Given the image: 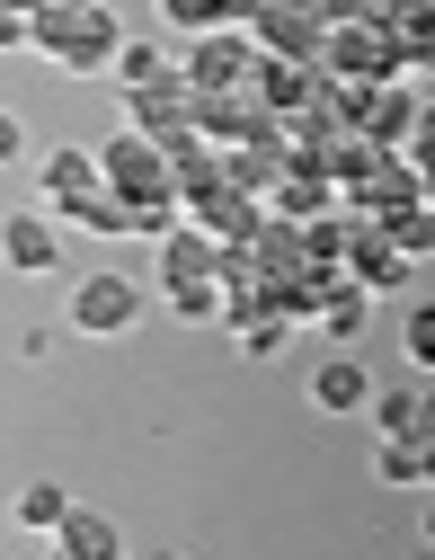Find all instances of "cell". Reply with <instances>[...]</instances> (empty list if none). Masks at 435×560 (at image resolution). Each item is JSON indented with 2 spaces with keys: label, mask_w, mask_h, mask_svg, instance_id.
Here are the masks:
<instances>
[{
  "label": "cell",
  "mask_w": 435,
  "mask_h": 560,
  "mask_svg": "<svg viewBox=\"0 0 435 560\" xmlns=\"http://www.w3.org/2000/svg\"><path fill=\"white\" fill-rule=\"evenodd\" d=\"M409 249L391 241V223L383 214H355V205H346V276H355V285H365V294H400L409 285Z\"/></svg>",
  "instance_id": "obj_4"
},
{
  "label": "cell",
  "mask_w": 435,
  "mask_h": 560,
  "mask_svg": "<svg viewBox=\"0 0 435 560\" xmlns=\"http://www.w3.org/2000/svg\"><path fill=\"white\" fill-rule=\"evenodd\" d=\"M125 125L152 133V143L196 133V90H187V72H178V81H152V90H125Z\"/></svg>",
  "instance_id": "obj_9"
},
{
  "label": "cell",
  "mask_w": 435,
  "mask_h": 560,
  "mask_svg": "<svg viewBox=\"0 0 435 560\" xmlns=\"http://www.w3.org/2000/svg\"><path fill=\"white\" fill-rule=\"evenodd\" d=\"M249 10H258V0H161V19H169L178 36H204V27H249Z\"/></svg>",
  "instance_id": "obj_18"
},
{
  "label": "cell",
  "mask_w": 435,
  "mask_h": 560,
  "mask_svg": "<svg viewBox=\"0 0 435 560\" xmlns=\"http://www.w3.org/2000/svg\"><path fill=\"white\" fill-rule=\"evenodd\" d=\"M418 187H426V205H435V161H418Z\"/></svg>",
  "instance_id": "obj_31"
},
{
  "label": "cell",
  "mask_w": 435,
  "mask_h": 560,
  "mask_svg": "<svg viewBox=\"0 0 435 560\" xmlns=\"http://www.w3.org/2000/svg\"><path fill=\"white\" fill-rule=\"evenodd\" d=\"M338 205H355V214H383V223H391V214H409V205H426V187H418V161H409V152H383V161H374L365 178H355Z\"/></svg>",
  "instance_id": "obj_8"
},
{
  "label": "cell",
  "mask_w": 435,
  "mask_h": 560,
  "mask_svg": "<svg viewBox=\"0 0 435 560\" xmlns=\"http://www.w3.org/2000/svg\"><path fill=\"white\" fill-rule=\"evenodd\" d=\"M418 534L435 542V480H426V508H418Z\"/></svg>",
  "instance_id": "obj_30"
},
{
  "label": "cell",
  "mask_w": 435,
  "mask_h": 560,
  "mask_svg": "<svg viewBox=\"0 0 435 560\" xmlns=\"http://www.w3.org/2000/svg\"><path fill=\"white\" fill-rule=\"evenodd\" d=\"M400 347H409V365H418V374H435V303H409Z\"/></svg>",
  "instance_id": "obj_25"
},
{
  "label": "cell",
  "mask_w": 435,
  "mask_h": 560,
  "mask_svg": "<svg viewBox=\"0 0 435 560\" xmlns=\"http://www.w3.org/2000/svg\"><path fill=\"white\" fill-rule=\"evenodd\" d=\"M178 72H187V90H249L258 36H249V27H204V36H187Z\"/></svg>",
  "instance_id": "obj_3"
},
{
  "label": "cell",
  "mask_w": 435,
  "mask_h": 560,
  "mask_svg": "<svg viewBox=\"0 0 435 560\" xmlns=\"http://www.w3.org/2000/svg\"><path fill=\"white\" fill-rule=\"evenodd\" d=\"M320 62H284V54H258V72H249V90H258V107L267 116H294V107H311L320 98Z\"/></svg>",
  "instance_id": "obj_10"
},
{
  "label": "cell",
  "mask_w": 435,
  "mask_h": 560,
  "mask_svg": "<svg viewBox=\"0 0 435 560\" xmlns=\"http://www.w3.org/2000/svg\"><path fill=\"white\" fill-rule=\"evenodd\" d=\"M71 223H81V232H98V241H125V232H142V205H125L116 187H98V196H90Z\"/></svg>",
  "instance_id": "obj_20"
},
{
  "label": "cell",
  "mask_w": 435,
  "mask_h": 560,
  "mask_svg": "<svg viewBox=\"0 0 435 560\" xmlns=\"http://www.w3.org/2000/svg\"><path fill=\"white\" fill-rule=\"evenodd\" d=\"M62 508H71V489H62V480H27L10 516H19L27 534H54V525H62Z\"/></svg>",
  "instance_id": "obj_21"
},
{
  "label": "cell",
  "mask_w": 435,
  "mask_h": 560,
  "mask_svg": "<svg viewBox=\"0 0 435 560\" xmlns=\"http://www.w3.org/2000/svg\"><path fill=\"white\" fill-rule=\"evenodd\" d=\"M365 320H374V294L355 285V276H338V285H329V303H320V329H329L338 347H355V338H365Z\"/></svg>",
  "instance_id": "obj_17"
},
{
  "label": "cell",
  "mask_w": 435,
  "mask_h": 560,
  "mask_svg": "<svg viewBox=\"0 0 435 560\" xmlns=\"http://www.w3.org/2000/svg\"><path fill=\"white\" fill-rule=\"evenodd\" d=\"M320 19H329V27H346V19H383V10H374V0H320Z\"/></svg>",
  "instance_id": "obj_28"
},
{
  "label": "cell",
  "mask_w": 435,
  "mask_h": 560,
  "mask_svg": "<svg viewBox=\"0 0 435 560\" xmlns=\"http://www.w3.org/2000/svg\"><path fill=\"white\" fill-rule=\"evenodd\" d=\"M36 45V0H0V54H27Z\"/></svg>",
  "instance_id": "obj_27"
},
{
  "label": "cell",
  "mask_w": 435,
  "mask_h": 560,
  "mask_svg": "<svg viewBox=\"0 0 435 560\" xmlns=\"http://www.w3.org/2000/svg\"><path fill=\"white\" fill-rule=\"evenodd\" d=\"M418 463H426V480H435V436H418Z\"/></svg>",
  "instance_id": "obj_33"
},
{
  "label": "cell",
  "mask_w": 435,
  "mask_h": 560,
  "mask_svg": "<svg viewBox=\"0 0 435 560\" xmlns=\"http://www.w3.org/2000/svg\"><path fill=\"white\" fill-rule=\"evenodd\" d=\"M418 133H435V98H418Z\"/></svg>",
  "instance_id": "obj_32"
},
{
  "label": "cell",
  "mask_w": 435,
  "mask_h": 560,
  "mask_svg": "<svg viewBox=\"0 0 435 560\" xmlns=\"http://www.w3.org/2000/svg\"><path fill=\"white\" fill-rule=\"evenodd\" d=\"M178 320H223V285H161Z\"/></svg>",
  "instance_id": "obj_26"
},
{
  "label": "cell",
  "mask_w": 435,
  "mask_h": 560,
  "mask_svg": "<svg viewBox=\"0 0 435 560\" xmlns=\"http://www.w3.org/2000/svg\"><path fill=\"white\" fill-rule=\"evenodd\" d=\"M98 187H107V178H98V152H81V143H62V152H45V205H54L62 223L81 214V205H90Z\"/></svg>",
  "instance_id": "obj_14"
},
{
  "label": "cell",
  "mask_w": 435,
  "mask_h": 560,
  "mask_svg": "<svg viewBox=\"0 0 435 560\" xmlns=\"http://www.w3.org/2000/svg\"><path fill=\"white\" fill-rule=\"evenodd\" d=\"M391 36H400L409 81H418V72H435V0H409V10H391Z\"/></svg>",
  "instance_id": "obj_19"
},
{
  "label": "cell",
  "mask_w": 435,
  "mask_h": 560,
  "mask_svg": "<svg viewBox=\"0 0 435 560\" xmlns=\"http://www.w3.org/2000/svg\"><path fill=\"white\" fill-rule=\"evenodd\" d=\"M418 400H426V383L374 392V400H365V418H374V436H409V428H418Z\"/></svg>",
  "instance_id": "obj_22"
},
{
  "label": "cell",
  "mask_w": 435,
  "mask_h": 560,
  "mask_svg": "<svg viewBox=\"0 0 435 560\" xmlns=\"http://www.w3.org/2000/svg\"><path fill=\"white\" fill-rule=\"evenodd\" d=\"M232 338H240V357H284V338H294V320H284V312H258V320H240Z\"/></svg>",
  "instance_id": "obj_24"
},
{
  "label": "cell",
  "mask_w": 435,
  "mask_h": 560,
  "mask_svg": "<svg viewBox=\"0 0 435 560\" xmlns=\"http://www.w3.org/2000/svg\"><path fill=\"white\" fill-rule=\"evenodd\" d=\"M45 542H54L62 560H116V551H125V534H116V525H107L98 508H81V499L62 508V525H54Z\"/></svg>",
  "instance_id": "obj_15"
},
{
  "label": "cell",
  "mask_w": 435,
  "mask_h": 560,
  "mask_svg": "<svg viewBox=\"0 0 435 560\" xmlns=\"http://www.w3.org/2000/svg\"><path fill=\"white\" fill-rule=\"evenodd\" d=\"M320 72L329 81H409V62H400L391 19H346L320 36Z\"/></svg>",
  "instance_id": "obj_2"
},
{
  "label": "cell",
  "mask_w": 435,
  "mask_h": 560,
  "mask_svg": "<svg viewBox=\"0 0 435 560\" xmlns=\"http://www.w3.org/2000/svg\"><path fill=\"white\" fill-rule=\"evenodd\" d=\"M107 72H116V90H152V81H178V62H169V45H152V36H125Z\"/></svg>",
  "instance_id": "obj_16"
},
{
  "label": "cell",
  "mask_w": 435,
  "mask_h": 560,
  "mask_svg": "<svg viewBox=\"0 0 435 560\" xmlns=\"http://www.w3.org/2000/svg\"><path fill=\"white\" fill-rule=\"evenodd\" d=\"M0 267H10V276H54L62 267V232L45 214H10V223H0Z\"/></svg>",
  "instance_id": "obj_13"
},
{
  "label": "cell",
  "mask_w": 435,
  "mask_h": 560,
  "mask_svg": "<svg viewBox=\"0 0 435 560\" xmlns=\"http://www.w3.org/2000/svg\"><path fill=\"white\" fill-rule=\"evenodd\" d=\"M249 36H258V54L320 62V36H329V19H320V0H258V10H249Z\"/></svg>",
  "instance_id": "obj_5"
},
{
  "label": "cell",
  "mask_w": 435,
  "mask_h": 560,
  "mask_svg": "<svg viewBox=\"0 0 435 560\" xmlns=\"http://www.w3.org/2000/svg\"><path fill=\"white\" fill-rule=\"evenodd\" d=\"M374 480H391V489H426L418 436H383V445H374Z\"/></svg>",
  "instance_id": "obj_23"
},
{
  "label": "cell",
  "mask_w": 435,
  "mask_h": 560,
  "mask_svg": "<svg viewBox=\"0 0 435 560\" xmlns=\"http://www.w3.org/2000/svg\"><path fill=\"white\" fill-rule=\"evenodd\" d=\"M213 276H223V241L196 223H169L161 232V285H213Z\"/></svg>",
  "instance_id": "obj_11"
},
{
  "label": "cell",
  "mask_w": 435,
  "mask_h": 560,
  "mask_svg": "<svg viewBox=\"0 0 435 560\" xmlns=\"http://www.w3.org/2000/svg\"><path fill=\"white\" fill-rule=\"evenodd\" d=\"M133 312H142V285H133L125 267L81 276V294H71V329H81V338H125V329H133Z\"/></svg>",
  "instance_id": "obj_6"
},
{
  "label": "cell",
  "mask_w": 435,
  "mask_h": 560,
  "mask_svg": "<svg viewBox=\"0 0 435 560\" xmlns=\"http://www.w3.org/2000/svg\"><path fill=\"white\" fill-rule=\"evenodd\" d=\"M19 152H27V125H19L10 107H0V161H19Z\"/></svg>",
  "instance_id": "obj_29"
},
{
  "label": "cell",
  "mask_w": 435,
  "mask_h": 560,
  "mask_svg": "<svg viewBox=\"0 0 435 560\" xmlns=\"http://www.w3.org/2000/svg\"><path fill=\"white\" fill-rule=\"evenodd\" d=\"M98 178L125 196V205H142V241H161L169 223H178V178H169V152L152 143V133H116V143H98Z\"/></svg>",
  "instance_id": "obj_1"
},
{
  "label": "cell",
  "mask_w": 435,
  "mask_h": 560,
  "mask_svg": "<svg viewBox=\"0 0 435 560\" xmlns=\"http://www.w3.org/2000/svg\"><path fill=\"white\" fill-rule=\"evenodd\" d=\"M258 214L267 205L249 196V187H232V178H213V187H196L187 205H178V223H196V232H213L223 249H249V232H258Z\"/></svg>",
  "instance_id": "obj_7"
},
{
  "label": "cell",
  "mask_w": 435,
  "mask_h": 560,
  "mask_svg": "<svg viewBox=\"0 0 435 560\" xmlns=\"http://www.w3.org/2000/svg\"><path fill=\"white\" fill-rule=\"evenodd\" d=\"M365 400H374V374H365V357H355V347H338L329 365H311V409H329V418H365Z\"/></svg>",
  "instance_id": "obj_12"
},
{
  "label": "cell",
  "mask_w": 435,
  "mask_h": 560,
  "mask_svg": "<svg viewBox=\"0 0 435 560\" xmlns=\"http://www.w3.org/2000/svg\"><path fill=\"white\" fill-rule=\"evenodd\" d=\"M374 10H383V19H391V10H409V0H374Z\"/></svg>",
  "instance_id": "obj_34"
}]
</instances>
